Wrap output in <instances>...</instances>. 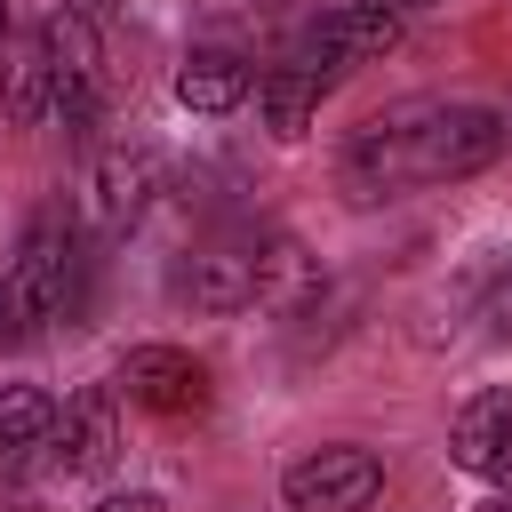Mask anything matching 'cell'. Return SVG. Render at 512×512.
Instances as JSON below:
<instances>
[{
    "label": "cell",
    "instance_id": "4fadbf2b",
    "mask_svg": "<svg viewBox=\"0 0 512 512\" xmlns=\"http://www.w3.org/2000/svg\"><path fill=\"white\" fill-rule=\"evenodd\" d=\"M56 432V400L40 384H0V464H24L32 448H48Z\"/></svg>",
    "mask_w": 512,
    "mask_h": 512
},
{
    "label": "cell",
    "instance_id": "9a60e30c",
    "mask_svg": "<svg viewBox=\"0 0 512 512\" xmlns=\"http://www.w3.org/2000/svg\"><path fill=\"white\" fill-rule=\"evenodd\" d=\"M96 512H160V496H152V488H128V496H104Z\"/></svg>",
    "mask_w": 512,
    "mask_h": 512
},
{
    "label": "cell",
    "instance_id": "8992f818",
    "mask_svg": "<svg viewBox=\"0 0 512 512\" xmlns=\"http://www.w3.org/2000/svg\"><path fill=\"white\" fill-rule=\"evenodd\" d=\"M392 40H400V16H392V8H376V0H344V8L312 16V24L288 40V56L312 64L320 80H344L352 64H376Z\"/></svg>",
    "mask_w": 512,
    "mask_h": 512
},
{
    "label": "cell",
    "instance_id": "5bb4252c",
    "mask_svg": "<svg viewBox=\"0 0 512 512\" xmlns=\"http://www.w3.org/2000/svg\"><path fill=\"white\" fill-rule=\"evenodd\" d=\"M0 80H8V112H16V120H48V112H56V104H48V56H40V32L16 40V48L0 56Z\"/></svg>",
    "mask_w": 512,
    "mask_h": 512
},
{
    "label": "cell",
    "instance_id": "30bf717a",
    "mask_svg": "<svg viewBox=\"0 0 512 512\" xmlns=\"http://www.w3.org/2000/svg\"><path fill=\"white\" fill-rule=\"evenodd\" d=\"M112 448H120L112 392H72V400L56 408V432H48V456H56V472H64V480H80V472H104V464H112Z\"/></svg>",
    "mask_w": 512,
    "mask_h": 512
},
{
    "label": "cell",
    "instance_id": "5b68a950",
    "mask_svg": "<svg viewBox=\"0 0 512 512\" xmlns=\"http://www.w3.org/2000/svg\"><path fill=\"white\" fill-rule=\"evenodd\" d=\"M376 488H384V456H376V448H352V440L312 448V456H296V464L280 472L288 512H368Z\"/></svg>",
    "mask_w": 512,
    "mask_h": 512
},
{
    "label": "cell",
    "instance_id": "52a82bcc",
    "mask_svg": "<svg viewBox=\"0 0 512 512\" xmlns=\"http://www.w3.org/2000/svg\"><path fill=\"white\" fill-rule=\"evenodd\" d=\"M88 200V224H104V232H128L144 208H152V192H160V152L152 144H96L88 152V184H80Z\"/></svg>",
    "mask_w": 512,
    "mask_h": 512
},
{
    "label": "cell",
    "instance_id": "277c9868",
    "mask_svg": "<svg viewBox=\"0 0 512 512\" xmlns=\"http://www.w3.org/2000/svg\"><path fill=\"white\" fill-rule=\"evenodd\" d=\"M40 56H48V104L64 128H88L96 104H104V40H96V16L80 8H56L40 24Z\"/></svg>",
    "mask_w": 512,
    "mask_h": 512
},
{
    "label": "cell",
    "instance_id": "6da1fadb",
    "mask_svg": "<svg viewBox=\"0 0 512 512\" xmlns=\"http://www.w3.org/2000/svg\"><path fill=\"white\" fill-rule=\"evenodd\" d=\"M504 112L488 104H392L376 120L352 128L344 144V192L352 200H392L408 184H456V176H480L496 152H504Z\"/></svg>",
    "mask_w": 512,
    "mask_h": 512
},
{
    "label": "cell",
    "instance_id": "2e32d148",
    "mask_svg": "<svg viewBox=\"0 0 512 512\" xmlns=\"http://www.w3.org/2000/svg\"><path fill=\"white\" fill-rule=\"evenodd\" d=\"M16 48V0H0V56Z\"/></svg>",
    "mask_w": 512,
    "mask_h": 512
},
{
    "label": "cell",
    "instance_id": "7a4b0ae2",
    "mask_svg": "<svg viewBox=\"0 0 512 512\" xmlns=\"http://www.w3.org/2000/svg\"><path fill=\"white\" fill-rule=\"evenodd\" d=\"M168 288H176V304H192V312L304 304L312 264H304L288 240H272V232H216V240H200V248H184V256H176Z\"/></svg>",
    "mask_w": 512,
    "mask_h": 512
},
{
    "label": "cell",
    "instance_id": "7c38bea8",
    "mask_svg": "<svg viewBox=\"0 0 512 512\" xmlns=\"http://www.w3.org/2000/svg\"><path fill=\"white\" fill-rule=\"evenodd\" d=\"M336 80H320L312 64H296V56H280L264 80H256V104H264V128L280 136V144H296L304 128H312V112H320V96H328Z\"/></svg>",
    "mask_w": 512,
    "mask_h": 512
},
{
    "label": "cell",
    "instance_id": "8fae6325",
    "mask_svg": "<svg viewBox=\"0 0 512 512\" xmlns=\"http://www.w3.org/2000/svg\"><path fill=\"white\" fill-rule=\"evenodd\" d=\"M256 64L240 56V48H192L184 64H176V104L184 112H240L248 96H256Z\"/></svg>",
    "mask_w": 512,
    "mask_h": 512
},
{
    "label": "cell",
    "instance_id": "ac0fdd59",
    "mask_svg": "<svg viewBox=\"0 0 512 512\" xmlns=\"http://www.w3.org/2000/svg\"><path fill=\"white\" fill-rule=\"evenodd\" d=\"M376 8H392V16H408V8H424V0H376Z\"/></svg>",
    "mask_w": 512,
    "mask_h": 512
},
{
    "label": "cell",
    "instance_id": "9c48e42d",
    "mask_svg": "<svg viewBox=\"0 0 512 512\" xmlns=\"http://www.w3.org/2000/svg\"><path fill=\"white\" fill-rule=\"evenodd\" d=\"M448 448L472 480L488 488H512V392H472L448 424Z\"/></svg>",
    "mask_w": 512,
    "mask_h": 512
},
{
    "label": "cell",
    "instance_id": "ba28073f",
    "mask_svg": "<svg viewBox=\"0 0 512 512\" xmlns=\"http://www.w3.org/2000/svg\"><path fill=\"white\" fill-rule=\"evenodd\" d=\"M120 392L152 416H200L208 408V368L184 352V344H136L120 360Z\"/></svg>",
    "mask_w": 512,
    "mask_h": 512
},
{
    "label": "cell",
    "instance_id": "3957f363",
    "mask_svg": "<svg viewBox=\"0 0 512 512\" xmlns=\"http://www.w3.org/2000/svg\"><path fill=\"white\" fill-rule=\"evenodd\" d=\"M80 288H88V248H80V232L56 224V216H40V224L24 232L8 280H0V320H8L16 336L56 328V320L80 312Z\"/></svg>",
    "mask_w": 512,
    "mask_h": 512
},
{
    "label": "cell",
    "instance_id": "e0dca14e",
    "mask_svg": "<svg viewBox=\"0 0 512 512\" xmlns=\"http://www.w3.org/2000/svg\"><path fill=\"white\" fill-rule=\"evenodd\" d=\"M480 512H512V488H496V496H488V504H480Z\"/></svg>",
    "mask_w": 512,
    "mask_h": 512
}]
</instances>
